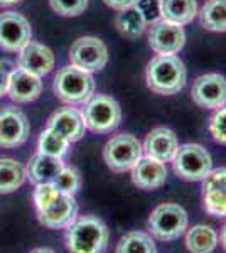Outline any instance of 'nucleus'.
I'll use <instances>...</instances> for the list:
<instances>
[{"mask_svg":"<svg viewBox=\"0 0 226 253\" xmlns=\"http://www.w3.org/2000/svg\"><path fill=\"white\" fill-rule=\"evenodd\" d=\"M94 80L91 73H86L83 69L68 64L57 69L52 89L57 100L66 105H85L94 95Z\"/></svg>","mask_w":226,"mask_h":253,"instance_id":"4","label":"nucleus"},{"mask_svg":"<svg viewBox=\"0 0 226 253\" xmlns=\"http://www.w3.org/2000/svg\"><path fill=\"white\" fill-rule=\"evenodd\" d=\"M54 61V52L47 46L36 42V41H29L26 46L19 51V68L39 76V78H43V76H46L52 71Z\"/></svg>","mask_w":226,"mask_h":253,"instance_id":"14","label":"nucleus"},{"mask_svg":"<svg viewBox=\"0 0 226 253\" xmlns=\"http://www.w3.org/2000/svg\"><path fill=\"white\" fill-rule=\"evenodd\" d=\"M32 39L29 20L17 12L0 14V49L7 52H19Z\"/></svg>","mask_w":226,"mask_h":253,"instance_id":"13","label":"nucleus"},{"mask_svg":"<svg viewBox=\"0 0 226 253\" xmlns=\"http://www.w3.org/2000/svg\"><path fill=\"white\" fill-rule=\"evenodd\" d=\"M172 167L176 175L182 181L196 182L203 181L213 169V159L203 145L184 144L179 145L178 152L172 159Z\"/></svg>","mask_w":226,"mask_h":253,"instance_id":"7","label":"nucleus"},{"mask_svg":"<svg viewBox=\"0 0 226 253\" xmlns=\"http://www.w3.org/2000/svg\"><path fill=\"white\" fill-rule=\"evenodd\" d=\"M198 14L206 31L226 32V0H206Z\"/></svg>","mask_w":226,"mask_h":253,"instance_id":"23","label":"nucleus"},{"mask_svg":"<svg viewBox=\"0 0 226 253\" xmlns=\"http://www.w3.org/2000/svg\"><path fill=\"white\" fill-rule=\"evenodd\" d=\"M115 253H157L152 235L145 231H129L117 243Z\"/></svg>","mask_w":226,"mask_h":253,"instance_id":"25","label":"nucleus"},{"mask_svg":"<svg viewBox=\"0 0 226 253\" xmlns=\"http://www.w3.org/2000/svg\"><path fill=\"white\" fill-rule=\"evenodd\" d=\"M103 2L115 10H123L129 9V7H134L137 0H103Z\"/></svg>","mask_w":226,"mask_h":253,"instance_id":"34","label":"nucleus"},{"mask_svg":"<svg viewBox=\"0 0 226 253\" xmlns=\"http://www.w3.org/2000/svg\"><path fill=\"white\" fill-rule=\"evenodd\" d=\"M142 147L145 156L157 159V161L167 164V162H172L176 152H178L179 140L178 135L171 128H167V126H157V128L150 130L147 133Z\"/></svg>","mask_w":226,"mask_h":253,"instance_id":"15","label":"nucleus"},{"mask_svg":"<svg viewBox=\"0 0 226 253\" xmlns=\"http://www.w3.org/2000/svg\"><path fill=\"white\" fill-rule=\"evenodd\" d=\"M49 5L63 17H76L88 7V0H49Z\"/></svg>","mask_w":226,"mask_h":253,"instance_id":"29","label":"nucleus"},{"mask_svg":"<svg viewBox=\"0 0 226 253\" xmlns=\"http://www.w3.org/2000/svg\"><path fill=\"white\" fill-rule=\"evenodd\" d=\"M64 162L59 157L44 156V154H34L27 166V179L34 186L39 184H52L54 179L63 170Z\"/></svg>","mask_w":226,"mask_h":253,"instance_id":"19","label":"nucleus"},{"mask_svg":"<svg viewBox=\"0 0 226 253\" xmlns=\"http://www.w3.org/2000/svg\"><path fill=\"white\" fill-rule=\"evenodd\" d=\"M29 253H56L54 250H51V248H36V250H32V252H29Z\"/></svg>","mask_w":226,"mask_h":253,"instance_id":"37","label":"nucleus"},{"mask_svg":"<svg viewBox=\"0 0 226 253\" xmlns=\"http://www.w3.org/2000/svg\"><path fill=\"white\" fill-rule=\"evenodd\" d=\"M186 248L189 253H213L220 243L215 228L209 224H196L186 230Z\"/></svg>","mask_w":226,"mask_h":253,"instance_id":"20","label":"nucleus"},{"mask_svg":"<svg viewBox=\"0 0 226 253\" xmlns=\"http://www.w3.org/2000/svg\"><path fill=\"white\" fill-rule=\"evenodd\" d=\"M69 144L66 138L63 135H59L57 132H54L52 128L44 130L43 133L39 135L38 140V152L44 154V156H51V157H59L63 159L68 154L69 150Z\"/></svg>","mask_w":226,"mask_h":253,"instance_id":"26","label":"nucleus"},{"mask_svg":"<svg viewBox=\"0 0 226 253\" xmlns=\"http://www.w3.org/2000/svg\"><path fill=\"white\" fill-rule=\"evenodd\" d=\"M9 68H7V63L0 61V98L3 95H7V86H9Z\"/></svg>","mask_w":226,"mask_h":253,"instance_id":"33","label":"nucleus"},{"mask_svg":"<svg viewBox=\"0 0 226 253\" xmlns=\"http://www.w3.org/2000/svg\"><path fill=\"white\" fill-rule=\"evenodd\" d=\"M143 156L142 142L130 133L113 135L103 147V159L110 170L117 174L132 170L138 159Z\"/></svg>","mask_w":226,"mask_h":253,"instance_id":"8","label":"nucleus"},{"mask_svg":"<svg viewBox=\"0 0 226 253\" xmlns=\"http://www.w3.org/2000/svg\"><path fill=\"white\" fill-rule=\"evenodd\" d=\"M130 172H132V182L143 191H155L167 181L166 164L149 156H142L138 159Z\"/></svg>","mask_w":226,"mask_h":253,"instance_id":"17","label":"nucleus"},{"mask_svg":"<svg viewBox=\"0 0 226 253\" xmlns=\"http://www.w3.org/2000/svg\"><path fill=\"white\" fill-rule=\"evenodd\" d=\"M134 7L140 12L147 27H149L150 24H154L155 20L162 19L160 17V0H137Z\"/></svg>","mask_w":226,"mask_h":253,"instance_id":"31","label":"nucleus"},{"mask_svg":"<svg viewBox=\"0 0 226 253\" xmlns=\"http://www.w3.org/2000/svg\"><path fill=\"white\" fill-rule=\"evenodd\" d=\"M27 170L15 159H0V194L17 191L26 182Z\"/></svg>","mask_w":226,"mask_h":253,"instance_id":"22","label":"nucleus"},{"mask_svg":"<svg viewBox=\"0 0 226 253\" xmlns=\"http://www.w3.org/2000/svg\"><path fill=\"white\" fill-rule=\"evenodd\" d=\"M191 98L198 107L218 110L226 105V78L220 73H208L192 83Z\"/></svg>","mask_w":226,"mask_h":253,"instance_id":"11","label":"nucleus"},{"mask_svg":"<svg viewBox=\"0 0 226 253\" xmlns=\"http://www.w3.org/2000/svg\"><path fill=\"white\" fill-rule=\"evenodd\" d=\"M110 230L98 216H80L66 228V248L69 253H105Z\"/></svg>","mask_w":226,"mask_h":253,"instance_id":"3","label":"nucleus"},{"mask_svg":"<svg viewBox=\"0 0 226 253\" xmlns=\"http://www.w3.org/2000/svg\"><path fill=\"white\" fill-rule=\"evenodd\" d=\"M31 125L26 113L17 107H0V147L15 149L29 138Z\"/></svg>","mask_w":226,"mask_h":253,"instance_id":"10","label":"nucleus"},{"mask_svg":"<svg viewBox=\"0 0 226 253\" xmlns=\"http://www.w3.org/2000/svg\"><path fill=\"white\" fill-rule=\"evenodd\" d=\"M47 126L63 135L68 142H78L85 137V122L80 110L66 107L52 113L47 120Z\"/></svg>","mask_w":226,"mask_h":253,"instance_id":"18","label":"nucleus"},{"mask_svg":"<svg viewBox=\"0 0 226 253\" xmlns=\"http://www.w3.org/2000/svg\"><path fill=\"white\" fill-rule=\"evenodd\" d=\"M198 15L196 0H160V17L178 26L191 24Z\"/></svg>","mask_w":226,"mask_h":253,"instance_id":"21","label":"nucleus"},{"mask_svg":"<svg viewBox=\"0 0 226 253\" xmlns=\"http://www.w3.org/2000/svg\"><path fill=\"white\" fill-rule=\"evenodd\" d=\"M206 189H218L226 193V167L209 170L206 177L203 179V191Z\"/></svg>","mask_w":226,"mask_h":253,"instance_id":"32","label":"nucleus"},{"mask_svg":"<svg viewBox=\"0 0 226 253\" xmlns=\"http://www.w3.org/2000/svg\"><path fill=\"white\" fill-rule=\"evenodd\" d=\"M34 205L41 224L51 230H64L78 218L75 196L61 193L52 184L36 186Z\"/></svg>","mask_w":226,"mask_h":253,"instance_id":"1","label":"nucleus"},{"mask_svg":"<svg viewBox=\"0 0 226 253\" xmlns=\"http://www.w3.org/2000/svg\"><path fill=\"white\" fill-rule=\"evenodd\" d=\"M149 46L155 54H178L186 44V32L182 26L159 19L149 26Z\"/></svg>","mask_w":226,"mask_h":253,"instance_id":"12","label":"nucleus"},{"mask_svg":"<svg viewBox=\"0 0 226 253\" xmlns=\"http://www.w3.org/2000/svg\"><path fill=\"white\" fill-rule=\"evenodd\" d=\"M203 208L215 218H226V193L218 189L203 191Z\"/></svg>","mask_w":226,"mask_h":253,"instance_id":"27","label":"nucleus"},{"mask_svg":"<svg viewBox=\"0 0 226 253\" xmlns=\"http://www.w3.org/2000/svg\"><path fill=\"white\" fill-rule=\"evenodd\" d=\"M209 133L215 142L226 145V105L215 110L213 117L209 118Z\"/></svg>","mask_w":226,"mask_h":253,"instance_id":"30","label":"nucleus"},{"mask_svg":"<svg viewBox=\"0 0 226 253\" xmlns=\"http://www.w3.org/2000/svg\"><path fill=\"white\" fill-rule=\"evenodd\" d=\"M85 126L93 133H110L120 125L122 108L115 98L108 95H93L81 110Z\"/></svg>","mask_w":226,"mask_h":253,"instance_id":"6","label":"nucleus"},{"mask_svg":"<svg viewBox=\"0 0 226 253\" xmlns=\"http://www.w3.org/2000/svg\"><path fill=\"white\" fill-rule=\"evenodd\" d=\"M145 81L150 91L162 96H172L186 86L187 71L182 59L176 54H157L147 64Z\"/></svg>","mask_w":226,"mask_h":253,"instance_id":"2","label":"nucleus"},{"mask_svg":"<svg viewBox=\"0 0 226 253\" xmlns=\"http://www.w3.org/2000/svg\"><path fill=\"white\" fill-rule=\"evenodd\" d=\"M52 186L56 187L61 193H66L75 196L81 187V175L78 172V169L75 167H63V170L59 172V175L54 179Z\"/></svg>","mask_w":226,"mask_h":253,"instance_id":"28","label":"nucleus"},{"mask_svg":"<svg viewBox=\"0 0 226 253\" xmlns=\"http://www.w3.org/2000/svg\"><path fill=\"white\" fill-rule=\"evenodd\" d=\"M187 224L189 218L182 206L176 203H164L150 213L147 228L152 238H157L160 242H174L186 233Z\"/></svg>","mask_w":226,"mask_h":253,"instance_id":"5","label":"nucleus"},{"mask_svg":"<svg viewBox=\"0 0 226 253\" xmlns=\"http://www.w3.org/2000/svg\"><path fill=\"white\" fill-rule=\"evenodd\" d=\"M115 27L123 38L137 39L145 32L147 24L140 15V12L135 7H129V9L118 10L117 17H115Z\"/></svg>","mask_w":226,"mask_h":253,"instance_id":"24","label":"nucleus"},{"mask_svg":"<svg viewBox=\"0 0 226 253\" xmlns=\"http://www.w3.org/2000/svg\"><path fill=\"white\" fill-rule=\"evenodd\" d=\"M69 61L73 66L86 73L101 71L108 63V49L105 42L93 36H85L73 42L69 49Z\"/></svg>","mask_w":226,"mask_h":253,"instance_id":"9","label":"nucleus"},{"mask_svg":"<svg viewBox=\"0 0 226 253\" xmlns=\"http://www.w3.org/2000/svg\"><path fill=\"white\" fill-rule=\"evenodd\" d=\"M220 243L221 247L226 250V223L223 224V228H221V233H220Z\"/></svg>","mask_w":226,"mask_h":253,"instance_id":"35","label":"nucleus"},{"mask_svg":"<svg viewBox=\"0 0 226 253\" xmlns=\"http://www.w3.org/2000/svg\"><path fill=\"white\" fill-rule=\"evenodd\" d=\"M22 0H0V7H10L15 5V3H20Z\"/></svg>","mask_w":226,"mask_h":253,"instance_id":"36","label":"nucleus"},{"mask_svg":"<svg viewBox=\"0 0 226 253\" xmlns=\"http://www.w3.org/2000/svg\"><path fill=\"white\" fill-rule=\"evenodd\" d=\"M41 93H43V81L39 76L24 71L22 68L12 69L9 75L7 95L10 96L14 103H31V101L38 100Z\"/></svg>","mask_w":226,"mask_h":253,"instance_id":"16","label":"nucleus"}]
</instances>
